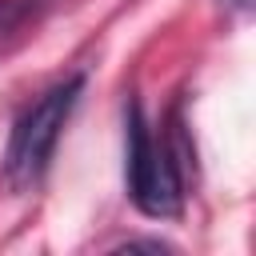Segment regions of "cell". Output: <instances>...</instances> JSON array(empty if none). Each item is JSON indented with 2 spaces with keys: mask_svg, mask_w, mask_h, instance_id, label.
<instances>
[{
  "mask_svg": "<svg viewBox=\"0 0 256 256\" xmlns=\"http://www.w3.org/2000/svg\"><path fill=\"white\" fill-rule=\"evenodd\" d=\"M80 92H84V72H72L60 84H52L16 120L8 152H4V180H8V188L28 192L32 184H40V176L48 172V160H52V152L60 144V132H64Z\"/></svg>",
  "mask_w": 256,
  "mask_h": 256,
  "instance_id": "obj_1",
  "label": "cell"
},
{
  "mask_svg": "<svg viewBox=\"0 0 256 256\" xmlns=\"http://www.w3.org/2000/svg\"><path fill=\"white\" fill-rule=\"evenodd\" d=\"M124 184L132 204L144 216H180L184 208V176H180V160H172V152L164 144H156L140 100L128 104L124 112Z\"/></svg>",
  "mask_w": 256,
  "mask_h": 256,
  "instance_id": "obj_2",
  "label": "cell"
},
{
  "mask_svg": "<svg viewBox=\"0 0 256 256\" xmlns=\"http://www.w3.org/2000/svg\"><path fill=\"white\" fill-rule=\"evenodd\" d=\"M40 16V0H0V44L24 36Z\"/></svg>",
  "mask_w": 256,
  "mask_h": 256,
  "instance_id": "obj_3",
  "label": "cell"
},
{
  "mask_svg": "<svg viewBox=\"0 0 256 256\" xmlns=\"http://www.w3.org/2000/svg\"><path fill=\"white\" fill-rule=\"evenodd\" d=\"M228 4H232V8H240V12H244V8H252V0H228Z\"/></svg>",
  "mask_w": 256,
  "mask_h": 256,
  "instance_id": "obj_4",
  "label": "cell"
}]
</instances>
